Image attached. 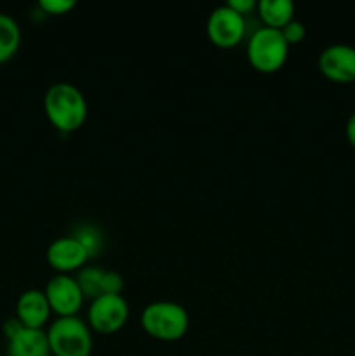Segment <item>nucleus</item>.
Wrapping results in <instances>:
<instances>
[{
  "label": "nucleus",
  "instance_id": "obj_2",
  "mask_svg": "<svg viewBox=\"0 0 355 356\" xmlns=\"http://www.w3.org/2000/svg\"><path fill=\"white\" fill-rule=\"evenodd\" d=\"M141 327L153 339L173 343L188 332L190 316L180 302L155 301L141 312Z\"/></svg>",
  "mask_w": 355,
  "mask_h": 356
},
{
  "label": "nucleus",
  "instance_id": "obj_15",
  "mask_svg": "<svg viewBox=\"0 0 355 356\" xmlns=\"http://www.w3.org/2000/svg\"><path fill=\"white\" fill-rule=\"evenodd\" d=\"M73 236L86 247L89 257H94L96 254H100L101 247H103V236H101L100 229H97L96 226H80V228H77V232L73 233Z\"/></svg>",
  "mask_w": 355,
  "mask_h": 356
},
{
  "label": "nucleus",
  "instance_id": "obj_14",
  "mask_svg": "<svg viewBox=\"0 0 355 356\" xmlns=\"http://www.w3.org/2000/svg\"><path fill=\"white\" fill-rule=\"evenodd\" d=\"M104 271L97 266H84L77 275V282L80 285L84 298H89L90 301L100 296H103V278Z\"/></svg>",
  "mask_w": 355,
  "mask_h": 356
},
{
  "label": "nucleus",
  "instance_id": "obj_19",
  "mask_svg": "<svg viewBox=\"0 0 355 356\" xmlns=\"http://www.w3.org/2000/svg\"><path fill=\"white\" fill-rule=\"evenodd\" d=\"M226 3H228L233 10H237L239 14H242L244 17H246V14L253 13L254 9H258L256 0H228Z\"/></svg>",
  "mask_w": 355,
  "mask_h": 356
},
{
  "label": "nucleus",
  "instance_id": "obj_4",
  "mask_svg": "<svg viewBox=\"0 0 355 356\" xmlns=\"http://www.w3.org/2000/svg\"><path fill=\"white\" fill-rule=\"evenodd\" d=\"M289 44L275 28H258L247 42V59L261 73H274L285 65Z\"/></svg>",
  "mask_w": 355,
  "mask_h": 356
},
{
  "label": "nucleus",
  "instance_id": "obj_21",
  "mask_svg": "<svg viewBox=\"0 0 355 356\" xmlns=\"http://www.w3.org/2000/svg\"><path fill=\"white\" fill-rule=\"evenodd\" d=\"M345 134H347L348 143L355 148V111L348 117L347 125H345Z\"/></svg>",
  "mask_w": 355,
  "mask_h": 356
},
{
  "label": "nucleus",
  "instance_id": "obj_8",
  "mask_svg": "<svg viewBox=\"0 0 355 356\" xmlns=\"http://www.w3.org/2000/svg\"><path fill=\"white\" fill-rule=\"evenodd\" d=\"M319 70L333 82H355V47L348 44L326 47L319 56Z\"/></svg>",
  "mask_w": 355,
  "mask_h": 356
},
{
  "label": "nucleus",
  "instance_id": "obj_7",
  "mask_svg": "<svg viewBox=\"0 0 355 356\" xmlns=\"http://www.w3.org/2000/svg\"><path fill=\"white\" fill-rule=\"evenodd\" d=\"M45 298H47L51 312L58 316H77L84 305V294L75 277L58 273L45 285Z\"/></svg>",
  "mask_w": 355,
  "mask_h": 356
},
{
  "label": "nucleus",
  "instance_id": "obj_13",
  "mask_svg": "<svg viewBox=\"0 0 355 356\" xmlns=\"http://www.w3.org/2000/svg\"><path fill=\"white\" fill-rule=\"evenodd\" d=\"M21 44L19 24L9 14L0 13V65L9 61Z\"/></svg>",
  "mask_w": 355,
  "mask_h": 356
},
{
  "label": "nucleus",
  "instance_id": "obj_18",
  "mask_svg": "<svg viewBox=\"0 0 355 356\" xmlns=\"http://www.w3.org/2000/svg\"><path fill=\"white\" fill-rule=\"evenodd\" d=\"M122 289H124V278H122V275L113 270L104 271L103 294H122Z\"/></svg>",
  "mask_w": 355,
  "mask_h": 356
},
{
  "label": "nucleus",
  "instance_id": "obj_10",
  "mask_svg": "<svg viewBox=\"0 0 355 356\" xmlns=\"http://www.w3.org/2000/svg\"><path fill=\"white\" fill-rule=\"evenodd\" d=\"M51 306L44 291L28 289L16 302V316L26 329H42L51 316Z\"/></svg>",
  "mask_w": 355,
  "mask_h": 356
},
{
  "label": "nucleus",
  "instance_id": "obj_5",
  "mask_svg": "<svg viewBox=\"0 0 355 356\" xmlns=\"http://www.w3.org/2000/svg\"><path fill=\"white\" fill-rule=\"evenodd\" d=\"M129 305L122 294H103L90 301L89 327L100 334H115L127 323Z\"/></svg>",
  "mask_w": 355,
  "mask_h": 356
},
{
  "label": "nucleus",
  "instance_id": "obj_3",
  "mask_svg": "<svg viewBox=\"0 0 355 356\" xmlns=\"http://www.w3.org/2000/svg\"><path fill=\"white\" fill-rule=\"evenodd\" d=\"M49 348L54 356H90L93 334L79 316H58L47 330Z\"/></svg>",
  "mask_w": 355,
  "mask_h": 356
},
{
  "label": "nucleus",
  "instance_id": "obj_11",
  "mask_svg": "<svg viewBox=\"0 0 355 356\" xmlns=\"http://www.w3.org/2000/svg\"><path fill=\"white\" fill-rule=\"evenodd\" d=\"M47 332L42 329H26L24 327L17 336L7 341V356H49Z\"/></svg>",
  "mask_w": 355,
  "mask_h": 356
},
{
  "label": "nucleus",
  "instance_id": "obj_1",
  "mask_svg": "<svg viewBox=\"0 0 355 356\" xmlns=\"http://www.w3.org/2000/svg\"><path fill=\"white\" fill-rule=\"evenodd\" d=\"M44 110L49 122L61 132H73L87 118V101L79 87L68 82L52 83L44 96Z\"/></svg>",
  "mask_w": 355,
  "mask_h": 356
},
{
  "label": "nucleus",
  "instance_id": "obj_16",
  "mask_svg": "<svg viewBox=\"0 0 355 356\" xmlns=\"http://www.w3.org/2000/svg\"><path fill=\"white\" fill-rule=\"evenodd\" d=\"M281 33L282 37H284V40L287 42L289 45H292V44H299V42L305 38L306 30H305V24H303L301 21L292 19L289 21L284 28H281Z\"/></svg>",
  "mask_w": 355,
  "mask_h": 356
},
{
  "label": "nucleus",
  "instance_id": "obj_6",
  "mask_svg": "<svg viewBox=\"0 0 355 356\" xmlns=\"http://www.w3.org/2000/svg\"><path fill=\"white\" fill-rule=\"evenodd\" d=\"M205 30H207L209 40L216 47H235L246 35V17L233 10L228 3H223L209 14Z\"/></svg>",
  "mask_w": 355,
  "mask_h": 356
},
{
  "label": "nucleus",
  "instance_id": "obj_17",
  "mask_svg": "<svg viewBox=\"0 0 355 356\" xmlns=\"http://www.w3.org/2000/svg\"><path fill=\"white\" fill-rule=\"evenodd\" d=\"M75 6V0H40V2H38V7H40L45 14H54V16L70 13Z\"/></svg>",
  "mask_w": 355,
  "mask_h": 356
},
{
  "label": "nucleus",
  "instance_id": "obj_12",
  "mask_svg": "<svg viewBox=\"0 0 355 356\" xmlns=\"http://www.w3.org/2000/svg\"><path fill=\"white\" fill-rule=\"evenodd\" d=\"M258 14L265 26L281 30L289 21L294 19V3L291 0H260Z\"/></svg>",
  "mask_w": 355,
  "mask_h": 356
},
{
  "label": "nucleus",
  "instance_id": "obj_9",
  "mask_svg": "<svg viewBox=\"0 0 355 356\" xmlns=\"http://www.w3.org/2000/svg\"><path fill=\"white\" fill-rule=\"evenodd\" d=\"M45 257H47L49 266L63 275H68L70 271H80L86 266L87 261L90 259L86 247H84L73 235L56 238L54 242L47 247Z\"/></svg>",
  "mask_w": 355,
  "mask_h": 356
},
{
  "label": "nucleus",
  "instance_id": "obj_20",
  "mask_svg": "<svg viewBox=\"0 0 355 356\" xmlns=\"http://www.w3.org/2000/svg\"><path fill=\"white\" fill-rule=\"evenodd\" d=\"M23 329H24L23 323L17 320V316H14V318L6 320V323H3V336L7 337V341H9V339H13L14 336H17V334H19Z\"/></svg>",
  "mask_w": 355,
  "mask_h": 356
}]
</instances>
